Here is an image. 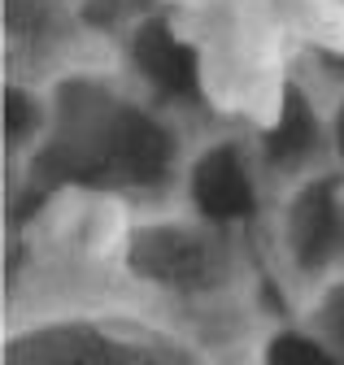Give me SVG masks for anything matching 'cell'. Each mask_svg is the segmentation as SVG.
I'll list each match as a JSON object with an SVG mask.
<instances>
[{"label": "cell", "mask_w": 344, "mask_h": 365, "mask_svg": "<svg viewBox=\"0 0 344 365\" xmlns=\"http://www.w3.org/2000/svg\"><path fill=\"white\" fill-rule=\"evenodd\" d=\"M53 126L26 174L49 192H157L179 165L170 122L118 78L74 66L49 83Z\"/></svg>", "instance_id": "obj_1"}, {"label": "cell", "mask_w": 344, "mask_h": 365, "mask_svg": "<svg viewBox=\"0 0 344 365\" xmlns=\"http://www.w3.org/2000/svg\"><path fill=\"white\" fill-rule=\"evenodd\" d=\"M5 365H213L196 339L126 304H61L5 331Z\"/></svg>", "instance_id": "obj_2"}, {"label": "cell", "mask_w": 344, "mask_h": 365, "mask_svg": "<svg viewBox=\"0 0 344 365\" xmlns=\"http://www.w3.org/2000/svg\"><path fill=\"white\" fill-rule=\"evenodd\" d=\"M122 269L148 296L201 300L227 279L223 226L188 213H148L136 217L122 235Z\"/></svg>", "instance_id": "obj_3"}, {"label": "cell", "mask_w": 344, "mask_h": 365, "mask_svg": "<svg viewBox=\"0 0 344 365\" xmlns=\"http://www.w3.org/2000/svg\"><path fill=\"white\" fill-rule=\"evenodd\" d=\"M279 252L300 279H327L344 261V174L314 165L292 178L279 205Z\"/></svg>", "instance_id": "obj_4"}, {"label": "cell", "mask_w": 344, "mask_h": 365, "mask_svg": "<svg viewBox=\"0 0 344 365\" xmlns=\"http://www.w3.org/2000/svg\"><path fill=\"white\" fill-rule=\"evenodd\" d=\"M183 187H188V209L213 226H244L262 196H257V170L253 157L240 140H213L205 144L188 170H183Z\"/></svg>", "instance_id": "obj_5"}, {"label": "cell", "mask_w": 344, "mask_h": 365, "mask_svg": "<svg viewBox=\"0 0 344 365\" xmlns=\"http://www.w3.org/2000/svg\"><path fill=\"white\" fill-rule=\"evenodd\" d=\"M318 148H327V118L314 109V101L296 83L279 87V101L270 109V126L262 140V161L296 178L314 170Z\"/></svg>", "instance_id": "obj_6"}, {"label": "cell", "mask_w": 344, "mask_h": 365, "mask_svg": "<svg viewBox=\"0 0 344 365\" xmlns=\"http://www.w3.org/2000/svg\"><path fill=\"white\" fill-rule=\"evenodd\" d=\"M53 126V96L49 83H31L9 74L5 78V153L9 161H31Z\"/></svg>", "instance_id": "obj_7"}, {"label": "cell", "mask_w": 344, "mask_h": 365, "mask_svg": "<svg viewBox=\"0 0 344 365\" xmlns=\"http://www.w3.org/2000/svg\"><path fill=\"white\" fill-rule=\"evenodd\" d=\"M79 26L74 0H5V43L9 53L22 48L31 53H49L66 35Z\"/></svg>", "instance_id": "obj_8"}, {"label": "cell", "mask_w": 344, "mask_h": 365, "mask_svg": "<svg viewBox=\"0 0 344 365\" xmlns=\"http://www.w3.org/2000/svg\"><path fill=\"white\" fill-rule=\"evenodd\" d=\"M300 331L335 365H344V269L314 283V292L305 296V322H300Z\"/></svg>", "instance_id": "obj_9"}, {"label": "cell", "mask_w": 344, "mask_h": 365, "mask_svg": "<svg viewBox=\"0 0 344 365\" xmlns=\"http://www.w3.org/2000/svg\"><path fill=\"white\" fill-rule=\"evenodd\" d=\"M262 365H335V361L305 331H279V335H270Z\"/></svg>", "instance_id": "obj_10"}, {"label": "cell", "mask_w": 344, "mask_h": 365, "mask_svg": "<svg viewBox=\"0 0 344 365\" xmlns=\"http://www.w3.org/2000/svg\"><path fill=\"white\" fill-rule=\"evenodd\" d=\"M327 148L335 157V170L344 174V91H335V101L327 109Z\"/></svg>", "instance_id": "obj_11"}]
</instances>
